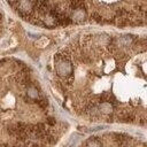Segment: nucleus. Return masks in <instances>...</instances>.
<instances>
[{"label": "nucleus", "instance_id": "nucleus-3", "mask_svg": "<svg viewBox=\"0 0 147 147\" xmlns=\"http://www.w3.org/2000/svg\"><path fill=\"white\" fill-rule=\"evenodd\" d=\"M33 5L30 0H21L20 1V11L22 14H28L32 9Z\"/></svg>", "mask_w": 147, "mask_h": 147}, {"label": "nucleus", "instance_id": "nucleus-5", "mask_svg": "<svg viewBox=\"0 0 147 147\" xmlns=\"http://www.w3.org/2000/svg\"><path fill=\"white\" fill-rule=\"evenodd\" d=\"M8 1H10V2H14V1H16V0H8Z\"/></svg>", "mask_w": 147, "mask_h": 147}, {"label": "nucleus", "instance_id": "nucleus-1", "mask_svg": "<svg viewBox=\"0 0 147 147\" xmlns=\"http://www.w3.org/2000/svg\"><path fill=\"white\" fill-rule=\"evenodd\" d=\"M55 67H56V72L61 77H68V76H70L72 74V70H74L72 64L70 63V61H68L64 57H60V56H56Z\"/></svg>", "mask_w": 147, "mask_h": 147}, {"label": "nucleus", "instance_id": "nucleus-2", "mask_svg": "<svg viewBox=\"0 0 147 147\" xmlns=\"http://www.w3.org/2000/svg\"><path fill=\"white\" fill-rule=\"evenodd\" d=\"M85 16H86V13H85V10L83 8H76L74 10V13H72L71 21H74V22H82V21H84Z\"/></svg>", "mask_w": 147, "mask_h": 147}, {"label": "nucleus", "instance_id": "nucleus-4", "mask_svg": "<svg viewBox=\"0 0 147 147\" xmlns=\"http://www.w3.org/2000/svg\"><path fill=\"white\" fill-rule=\"evenodd\" d=\"M26 94H28V98H30L31 100H37L39 98V92L37 90L36 86L33 85H29L28 88H26Z\"/></svg>", "mask_w": 147, "mask_h": 147}]
</instances>
